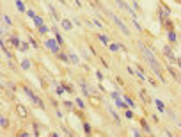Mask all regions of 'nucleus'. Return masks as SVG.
I'll use <instances>...</instances> for the list:
<instances>
[{"label": "nucleus", "instance_id": "nucleus-1", "mask_svg": "<svg viewBox=\"0 0 181 137\" xmlns=\"http://www.w3.org/2000/svg\"><path fill=\"white\" fill-rule=\"evenodd\" d=\"M108 16L112 18V22H114V23H115V25H117V27H119L121 30H123V34H126V36L130 34V30L126 29V25H124V23H123V22H121V20H119V18H117V16H115V14H112V13H108Z\"/></svg>", "mask_w": 181, "mask_h": 137}, {"label": "nucleus", "instance_id": "nucleus-2", "mask_svg": "<svg viewBox=\"0 0 181 137\" xmlns=\"http://www.w3.org/2000/svg\"><path fill=\"white\" fill-rule=\"evenodd\" d=\"M23 91H25V94H27V96H29V98H30V100H32V102L37 105V107H41V105H43L41 100H39V98H37V96L32 93V89H30V87H23Z\"/></svg>", "mask_w": 181, "mask_h": 137}, {"label": "nucleus", "instance_id": "nucleus-3", "mask_svg": "<svg viewBox=\"0 0 181 137\" xmlns=\"http://www.w3.org/2000/svg\"><path fill=\"white\" fill-rule=\"evenodd\" d=\"M46 46H48L53 53H59V41L57 39H48V41H46Z\"/></svg>", "mask_w": 181, "mask_h": 137}, {"label": "nucleus", "instance_id": "nucleus-4", "mask_svg": "<svg viewBox=\"0 0 181 137\" xmlns=\"http://www.w3.org/2000/svg\"><path fill=\"white\" fill-rule=\"evenodd\" d=\"M16 112L20 118H27V109H25L23 105H16Z\"/></svg>", "mask_w": 181, "mask_h": 137}, {"label": "nucleus", "instance_id": "nucleus-5", "mask_svg": "<svg viewBox=\"0 0 181 137\" xmlns=\"http://www.w3.org/2000/svg\"><path fill=\"white\" fill-rule=\"evenodd\" d=\"M89 100H90V103H92L94 107H99V105H101V100H99L98 96H92V94H90V96H89Z\"/></svg>", "mask_w": 181, "mask_h": 137}, {"label": "nucleus", "instance_id": "nucleus-6", "mask_svg": "<svg viewBox=\"0 0 181 137\" xmlns=\"http://www.w3.org/2000/svg\"><path fill=\"white\" fill-rule=\"evenodd\" d=\"M140 98L144 100V103H151V98H149V94L146 91H140Z\"/></svg>", "mask_w": 181, "mask_h": 137}, {"label": "nucleus", "instance_id": "nucleus-7", "mask_svg": "<svg viewBox=\"0 0 181 137\" xmlns=\"http://www.w3.org/2000/svg\"><path fill=\"white\" fill-rule=\"evenodd\" d=\"M167 16H169V9H162V11H160V20H162V22H165V20H167Z\"/></svg>", "mask_w": 181, "mask_h": 137}, {"label": "nucleus", "instance_id": "nucleus-8", "mask_svg": "<svg viewBox=\"0 0 181 137\" xmlns=\"http://www.w3.org/2000/svg\"><path fill=\"white\" fill-rule=\"evenodd\" d=\"M140 125H142V128H144V132H146V134H151V128H149V125L144 119L140 121Z\"/></svg>", "mask_w": 181, "mask_h": 137}, {"label": "nucleus", "instance_id": "nucleus-9", "mask_svg": "<svg viewBox=\"0 0 181 137\" xmlns=\"http://www.w3.org/2000/svg\"><path fill=\"white\" fill-rule=\"evenodd\" d=\"M2 52H4V53H6V57H7L9 61L13 59V55H11V52L7 50V46H4V45H2Z\"/></svg>", "mask_w": 181, "mask_h": 137}, {"label": "nucleus", "instance_id": "nucleus-10", "mask_svg": "<svg viewBox=\"0 0 181 137\" xmlns=\"http://www.w3.org/2000/svg\"><path fill=\"white\" fill-rule=\"evenodd\" d=\"M108 48H110V50H112V52H117V50H119V48H123V45H119V43H114V45H110Z\"/></svg>", "mask_w": 181, "mask_h": 137}, {"label": "nucleus", "instance_id": "nucleus-11", "mask_svg": "<svg viewBox=\"0 0 181 137\" xmlns=\"http://www.w3.org/2000/svg\"><path fill=\"white\" fill-rule=\"evenodd\" d=\"M62 27H64L66 30H71V22H69V20H62Z\"/></svg>", "mask_w": 181, "mask_h": 137}, {"label": "nucleus", "instance_id": "nucleus-12", "mask_svg": "<svg viewBox=\"0 0 181 137\" xmlns=\"http://www.w3.org/2000/svg\"><path fill=\"white\" fill-rule=\"evenodd\" d=\"M155 105L158 107V111H160V112H164V111H165V107H164V102H160V100H156V102H155Z\"/></svg>", "mask_w": 181, "mask_h": 137}, {"label": "nucleus", "instance_id": "nucleus-13", "mask_svg": "<svg viewBox=\"0 0 181 137\" xmlns=\"http://www.w3.org/2000/svg\"><path fill=\"white\" fill-rule=\"evenodd\" d=\"M11 43L14 45V46H21V45H20V39H18L16 36H11Z\"/></svg>", "mask_w": 181, "mask_h": 137}, {"label": "nucleus", "instance_id": "nucleus-14", "mask_svg": "<svg viewBox=\"0 0 181 137\" xmlns=\"http://www.w3.org/2000/svg\"><path fill=\"white\" fill-rule=\"evenodd\" d=\"M34 22H36V25H37V27L44 25V23H43V18H41V16H37V14H36V18H34Z\"/></svg>", "mask_w": 181, "mask_h": 137}, {"label": "nucleus", "instance_id": "nucleus-15", "mask_svg": "<svg viewBox=\"0 0 181 137\" xmlns=\"http://www.w3.org/2000/svg\"><path fill=\"white\" fill-rule=\"evenodd\" d=\"M59 55V59L60 61H64V62H69V55H66V53H57Z\"/></svg>", "mask_w": 181, "mask_h": 137}, {"label": "nucleus", "instance_id": "nucleus-16", "mask_svg": "<svg viewBox=\"0 0 181 137\" xmlns=\"http://www.w3.org/2000/svg\"><path fill=\"white\" fill-rule=\"evenodd\" d=\"M69 62H73V64H78V57H76L75 53H69Z\"/></svg>", "mask_w": 181, "mask_h": 137}, {"label": "nucleus", "instance_id": "nucleus-17", "mask_svg": "<svg viewBox=\"0 0 181 137\" xmlns=\"http://www.w3.org/2000/svg\"><path fill=\"white\" fill-rule=\"evenodd\" d=\"M46 32H48V27H46V25H41V27H39V34L44 36Z\"/></svg>", "mask_w": 181, "mask_h": 137}, {"label": "nucleus", "instance_id": "nucleus-18", "mask_svg": "<svg viewBox=\"0 0 181 137\" xmlns=\"http://www.w3.org/2000/svg\"><path fill=\"white\" fill-rule=\"evenodd\" d=\"M0 127H7V118H6V116L0 118Z\"/></svg>", "mask_w": 181, "mask_h": 137}, {"label": "nucleus", "instance_id": "nucleus-19", "mask_svg": "<svg viewBox=\"0 0 181 137\" xmlns=\"http://www.w3.org/2000/svg\"><path fill=\"white\" fill-rule=\"evenodd\" d=\"M124 102L128 103L130 107H133V105H135V102H133V100H132V98H130V96H126V98H124Z\"/></svg>", "mask_w": 181, "mask_h": 137}, {"label": "nucleus", "instance_id": "nucleus-20", "mask_svg": "<svg viewBox=\"0 0 181 137\" xmlns=\"http://www.w3.org/2000/svg\"><path fill=\"white\" fill-rule=\"evenodd\" d=\"M53 32H55V39H57V41H59V45H62V36L59 34L57 30H53Z\"/></svg>", "mask_w": 181, "mask_h": 137}, {"label": "nucleus", "instance_id": "nucleus-21", "mask_svg": "<svg viewBox=\"0 0 181 137\" xmlns=\"http://www.w3.org/2000/svg\"><path fill=\"white\" fill-rule=\"evenodd\" d=\"M21 68L29 69V68H30V62H29V61H23V62H21Z\"/></svg>", "mask_w": 181, "mask_h": 137}, {"label": "nucleus", "instance_id": "nucleus-22", "mask_svg": "<svg viewBox=\"0 0 181 137\" xmlns=\"http://www.w3.org/2000/svg\"><path fill=\"white\" fill-rule=\"evenodd\" d=\"M83 130H85V134H90V127H89V123H83Z\"/></svg>", "mask_w": 181, "mask_h": 137}, {"label": "nucleus", "instance_id": "nucleus-23", "mask_svg": "<svg viewBox=\"0 0 181 137\" xmlns=\"http://www.w3.org/2000/svg\"><path fill=\"white\" fill-rule=\"evenodd\" d=\"M164 52H165V55H172V52H171V46H165Z\"/></svg>", "mask_w": 181, "mask_h": 137}, {"label": "nucleus", "instance_id": "nucleus-24", "mask_svg": "<svg viewBox=\"0 0 181 137\" xmlns=\"http://www.w3.org/2000/svg\"><path fill=\"white\" fill-rule=\"evenodd\" d=\"M76 105H78V107H80V109H83V107H85V103H83L82 100H80V98H78V100H76Z\"/></svg>", "mask_w": 181, "mask_h": 137}, {"label": "nucleus", "instance_id": "nucleus-25", "mask_svg": "<svg viewBox=\"0 0 181 137\" xmlns=\"http://www.w3.org/2000/svg\"><path fill=\"white\" fill-rule=\"evenodd\" d=\"M169 39H171V41H176V34H174L172 30L169 32Z\"/></svg>", "mask_w": 181, "mask_h": 137}, {"label": "nucleus", "instance_id": "nucleus-26", "mask_svg": "<svg viewBox=\"0 0 181 137\" xmlns=\"http://www.w3.org/2000/svg\"><path fill=\"white\" fill-rule=\"evenodd\" d=\"M27 14H29L30 18H36V13H34L32 9H29V11H27Z\"/></svg>", "mask_w": 181, "mask_h": 137}, {"label": "nucleus", "instance_id": "nucleus-27", "mask_svg": "<svg viewBox=\"0 0 181 137\" xmlns=\"http://www.w3.org/2000/svg\"><path fill=\"white\" fill-rule=\"evenodd\" d=\"M16 6H18V9H20V11H23V4H21V2H20V0H16Z\"/></svg>", "mask_w": 181, "mask_h": 137}, {"label": "nucleus", "instance_id": "nucleus-28", "mask_svg": "<svg viewBox=\"0 0 181 137\" xmlns=\"http://www.w3.org/2000/svg\"><path fill=\"white\" fill-rule=\"evenodd\" d=\"M137 77H139V78H142V80H146V75H144L142 71H137Z\"/></svg>", "mask_w": 181, "mask_h": 137}, {"label": "nucleus", "instance_id": "nucleus-29", "mask_svg": "<svg viewBox=\"0 0 181 137\" xmlns=\"http://www.w3.org/2000/svg\"><path fill=\"white\" fill-rule=\"evenodd\" d=\"M99 39H101V43H108V39H107V36H99Z\"/></svg>", "mask_w": 181, "mask_h": 137}, {"label": "nucleus", "instance_id": "nucleus-30", "mask_svg": "<svg viewBox=\"0 0 181 137\" xmlns=\"http://www.w3.org/2000/svg\"><path fill=\"white\" fill-rule=\"evenodd\" d=\"M30 45H32L34 48H37V43H36V39H34V37H30Z\"/></svg>", "mask_w": 181, "mask_h": 137}, {"label": "nucleus", "instance_id": "nucleus-31", "mask_svg": "<svg viewBox=\"0 0 181 137\" xmlns=\"http://www.w3.org/2000/svg\"><path fill=\"white\" fill-rule=\"evenodd\" d=\"M4 20H6V23H7V25H11V18H9V16H4Z\"/></svg>", "mask_w": 181, "mask_h": 137}, {"label": "nucleus", "instance_id": "nucleus-32", "mask_svg": "<svg viewBox=\"0 0 181 137\" xmlns=\"http://www.w3.org/2000/svg\"><path fill=\"white\" fill-rule=\"evenodd\" d=\"M178 62H179V66H181V61H178Z\"/></svg>", "mask_w": 181, "mask_h": 137}, {"label": "nucleus", "instance_id": "nucleus-33", "mask_svg": "<svg viewBox=\"0 0 181 137\" xmlns=\"http://www.w3.org/2000/svg\"><path fill=\"white\" fill-rule=\"evenodd\" d=\"M179 2H181V0H179Z\"/></svg>", "mask_w": 181, "mask_h": 137}]
</instances>
